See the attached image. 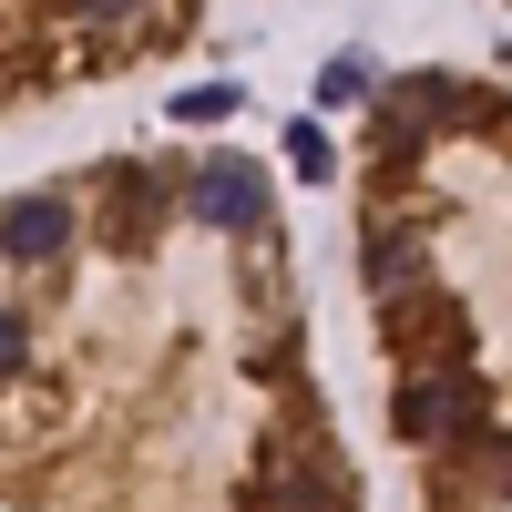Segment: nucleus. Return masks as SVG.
<instances>
[{
    "label": "nucleus",
    "instance_id": "obj_1",
    "mask_svg": "<svg viewBox=\"0 0 512 512\" xmlns=\"http://www.w3.org/2000/svg\"><path fill=\"white\" fill-rule=\"evenodd\" d=\"M390 420H400V441H420V451H472L492 431V379L482 369H410Z\"/></svg>",
    "mask_w": 512,
    "mask_h": 512
},
{
    "label": "nucleus",
    "instance_id": "obj_2",
    "mask_svg": "<svg viewBox=\"0 0 512 512\" xmlns=\"http://www.w3.org/2000/svg\"><path fill=\"white\" fill-rule=\"evenodd\" d=\"M492 93H472V82H451V72H400L390 93H379V154H420V144H441L461 134V123H482Z\"/></svg>",
    "mask_w": 512,
    "mask_h": 512
},
{
    "label": "nucleus",
    "instance_id": "obj_3",
    "mask_svg": "<svg viewBox=\"0 0 512 512\" xmlns=\"http://www.w3.org/2000/svg\"><path fill=\"white\" fill-rule=\"evenodd\" d=\"M379 338H390L410 369H472V318H461V297H441V287L379 308Z\"/></svg>",
    "mask_w": 512,
    "mask_h": 512
},
{
    "label": "nucleus",
    "instance_id": "obj_4",
    "mask_svg": "<svg viewBox=\"0 0 512 512\" xmlns=\"http://www.w3.org/2000/svg\"><path fill=\"white\" fill-rule=\"evenodd\" d=\"M185 205H195L216 236H256V226H267V175H256L246 154H205L195 185H185Z\"/></svg>",
    "mask_w": 512,
    "mask_h": 512
},
{
    "label": "nucleus",
    "instance_id": "obj_5",
    "mask_svg": "<svg viewBox=\"0 0 512 512\" xmlns=\"http://www.w3.org/2000/svg\"><path fill=\"white\" fill-rule=\"evenodd\" d=\"M72 216H82L72 195H11L0 205V256H11V267H52L72 246Z\"/></svg>",
    "mask_w": 512,
    "mask_h": 512
},
{
    "label": "nucleus",
    "instance_id": "obj_6",
    "mask_svg": "<svg viewBox=\"0 0 512 512\" xmlns=\"http://www.w3.org/2000/svg\"><path fill=\"white\" fill-rule=\"evenodd\" d=\"M359 267H369V287H379V308H400V297L431 287V246H420V226H390V216H379V226L359 236Z\"/></svg>",
    "mask_w": 512,
    "mask_h": 512
},
{
    "label": "nucleus",
    "instance_id": "obj_7",
    "mask_svg": "<svg viewBox=\"0 0 512 512\" xmlns=\"http://www.w3.org/2000/svg\"><path fill=\"white\" fill-rule=\"evenodd\" d=\"M103 195H113V246H144L154 236V216H164V175H144V164H113V175H103Z\"/></svg>",
    "mask_w": 512,
    "mask_h": 512
},
{
    "label": "nucleus",
    "instance_id": "obj_8",
    "mask_svg": "<svg viewBox=\"0 0 512 512\" xmlns=\"http://www.w3.org/2000/svg\"><path fill=\"white\" fill-rule=\"evenodd\" d=\"M246 93H236V82H195V93H175V123H226Z\"/></svg>",
    "mask_w": 512,
    "mask_h": 512
},
{
    "label": "nucleus",
    "instance_id": "obj_9",
    "mask_svg": "<svg viewBox=\"0 0 512 512\" xmlns=\"http://www.w3.org/2000/svg\"><path fill=\"white\" fill-rule=\"evenodd\" d=\"M461 461H482V492H492V502H512V441H492V431H482Z\"/></svg>",
    "mask_w": 512,
    "mask_h": 512
},
{
    "label": "nucleus",
    "instance_id": "obj_10",
    "mask_svg": "<svg viewBox=\"0 0 512 512\" xmlns=\"http://www.w3.org/2000/svg\"><path fill=\"white\" fill-rule=\"evenodd\" d=\"M287 164H297V175H308V185H318V175H328V164H338V154H328V134H318V123H297V134H287Z\"/></svg>",
    "mask_w": 512,
    "mask_h": 512
},
{
    "label": "nucleus",
    "instance_id": "obj_11",
    "mask_svg": "<svg viewBox=\"0 0 512 512\" xmlns=\"http://www.w3.org/2000/svg\"><path fill=\"white\" fill-rule=\"evenodd\" d=\"M21 359H31V328H21V308H0V379H21Z\"/></svg>",
    "mask_w": 512,
    "mask_h": 512
},
{
    "label": "nucleus",
    "instance_id": "obj_12",
    "mask_svg": "<svg viewBox=\"0 0 512 512\" xmlns=\"http://www.w3.org/2000/svg\"><path fill=\"white\" fill-rule=\"evenodd\" d=\"M123 11H144V0H72V21H123Z\"/></svg>",
    "mask_w": 512,
    "mask_h": 512
}]
</instances>
